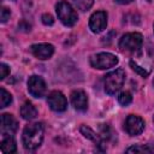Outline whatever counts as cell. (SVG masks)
<instances>
[{"mask_svg":"<svg viewBox=\"0 0 154 154\" xmlns=\"http://www.w3.org/2000/svg\"><path fill=\"white\" fill-rule=\"evenodd\" d=\"M31 53L40 60L49 59L54 53V46L51 43H35L30 47Z\"/></svg>","mask_w":154,"mask_h":154,"instance_id":"obj_10","label":"cell"},{"mask_svg":"<svg viewBox=\"0 0 154 154\" xmlns=\"http://www.w3.org/2000/svg\"><path fill=\"white\" fill-rule=\"evenodd\" d=\"M107 26V13L105 11H96L89 18V29L94 34L102 32Z\"/></svg>","mask_w":154,"mask_h":154,"instance_id":"obj_9","label":"cell"},{"mask_svg":"<svg viewBox=\"0 0 154 154\" xmlns=\"http://www.w3.org/2000/svg\"><path fill=\"white\" fill-rule=\"evenodd\" d=\"M47 90L46 87V82L43 81L42 77L37 76V75H32L29 77L28 79V91L31 94V96L36 97V99H41L42 96H45Z\"/></svg>","mask_w":154,"mask_h":154,"instance_id":"obj_6","label":"cell"},{"mask_svg":"<svg viewBox=\"0 0 154 154\" xmlns=\"http://www.w3.org/2000/svg\"><path fill=\"white\" fill-rule=\"evenodd\" d=\"M153 150L148 146H132L126 149V153H152Z\"/></svg>","mask_w":154,"mask_h":154,"instance_id":"obj_20","label":"cell"},{"mask_svg":"<svg viewBox=\"0 0 154 154\" xmlns=\"http://www.w3.org/2000/svg\"><path fill=\"white\" fill-rule=\"evenodd\" d=\"M118 63H119L118 57L108 52L96 53L90 57V65L97 70H107L114 67Z\"/></svg>","mask_w":154,"mask_h":154,"instance_id":"obj_5","label":"cell"},{"mask_svg":"<svg viewBox=\"0 0 154 154\" xmlns=\"http://www.w3.org/2000/svg\"><path fill=\"white\" fill-rule=\"evenodd\" d=\"M71 102L79 112H84L88 108V96L83 90H73L71 93Z\"/></svg>","mask_w":154,"mask_h":154,"instance_id":"obj_12","label":"cell"},{"mask_svg":"<svg viewBox=\"0 0 154 154\" xmlns=\"http://www.w3.org/2000/svg\"><path fill=\"white\" fill-rule=\"evenodd\" d=\"M153 122H154V117H153Z\"/></svg>","mask_w":154,"mask_h":154,"instance_id":"obj_26","label":"cell"},{"mask_svg":"<svg viewBox=\"0 0 154 154\" xmlns=\"http://www.w3.org/2000/svg\"><path fill=\"white\" fill-rule=\"evenodd\" d=\"M41 19H42V23L45 25H53L54 24V18L51 13H43Z\"/></svg>","mask_w":154,"mask_h":154,"instance_id":"obj_22","label":"cell"},{"mask_svg":"<svg viewBox=\"0 0 154 154\" xmlns=\"http://www.w3.org/2000/svg\"><path fill=\"white\" fill-rule=\"evenodd\" d=\"M55 11L59 20L65 25V26H73L77 23L78 16L73 7L66 1V0H60L55 5Z\"/></svg>","mask_w":154,"mask_h":154,"instance_id":"obj_3","label":"cell"},{"mask_svg":"<svg viewBox=\"0 0 154 154\" xmlns=\"http://www.w3.org/2000/svg\"><path fill=\"white\" fill-rule=\"evenodd\" d=\"M11 102H12V95H11L5 88H1V101H0V107H1V108H5V107H7Z\"/></svg>","mask_w":154,"mask_h":154,"instance_id":"obj_18","label":"cell"},{"mask_svg":"<svg viewBox=\"0 0 154 154\" xmlns=\"http://www.w3.org/2000/svg\"><path fill=\"white\" fill-rule=\"evenodd\" d=\"M125 81V72L123 69H116L107 73L103 79V88L108 95H116L123 87Z\"/></svg>","mask_w":154,"mask_h":154,"instance_id":"obj_2","label":"cell"},{"mask_svg":"<svg viewBox=\"0 0 154 154\" xmlns=\"http://www.w3.org/2000/svg\"><path fill=\"white\" fill-rule=\"evenodd\" d=\"M124 129L130 136H138L144 130V120L140 116L130 114L125 119Z\"/></svg>","mask_w":154,"mask_h":154,"instance_id":"obj_8","label":"cell"},{"mask_svg":"<svg viewBox=\"0 0 154 154\" xmlns=\"http://www.w3.org/2000/svg\"><path fill=\"white\" fill-rule=\"evenodd\" d=\"M153 84H154V79H153Z\"/></svg>","mask_w":154,"mask_h":154,"instance_id":"obj_25","label":"cell"},{"mask_svg":"<svg viewBox=\"0 0 154 154\" xmlns=\"http://www.w3.org/2000/svg\"><path fill=\"white\" fill-rule=\"evenodd\" d=\"M0 148L2 153H14L17 150V144L14 138L11 135L7 136H2L1 143H0Z\"/></svg>","mask_w":154,"mask_h":154,"instance_id":"obj_15","label":"cell"},{"mask_svg":"<svg viewBox=\"0 0 154 154\" xmlns=\"http://www.w3.org/2000/svg\"><path fill=\"white\" fill-rule=\"evenodd\" d=\"M118 102L122 105V106H128L132 102V95L131 93L129 91H122L118 96Z\"/></svg>","mask_w":154,"mask_h":154,"instance_id":"obj_19","label":"cell"},{"mask_svg":"<svg viewBox=\"0 0 154 154\" xmlns=\"http://www.w3.org/2000/svg\"><path fill=\"white\" fill-rule=\"evenodd\" d=\"M114 1L118 2V4H122V5H128V4L132 2L134 0H114Z\"/></svg>","mask_w":154,"mask_h":154,"instance_id":"obj_24","label":"cell"},{"mask_svg":"<svg viewBox=\"0 0 154 154\" xmlns=\"http://www.w3.org/2000/svg\"><path fill=\"white\" fill-rule=\"evenodd\" d=\"M10 14H11L10 10H8L7 7H5V6H2V7H1V11H0V19H1V23H6L7 19H10Z\"/></svg>","mask_w":154,"mask_h":154,"instance_id":"obj_21","label":"cell"},{"mask_svg":"<svg viewBox=\"0 0 154 154\" xmlns=\"http://www.w3.org/2000/svg\"><path fill=\"white\" fill-rule=\"evenodd\" d=\"M143 43V37L140 32H128L122 36L119 40V49L123 52H131V53H140Z\"/></svg>","mask_w":154,"mask_h":154,"instance_id":"obj_4","label":"cell"},{"mask_svg":"<svg viewBox=\"0 0 154 154\" xmlns=\"http://www.w3.org/2000/svg\"><path fill=\"white\" fill-rule=\"evenodd\" d=\"M18 129V123L16 120V118L12 114L8 113H4L1 114V135L2 136H7V135H13Z\"/></svg>","mask_w":154,"mask_h":154,"instance_id":"obj_11","label":"cell"},{"mask_svg":"<svg viewBox=\"0 0 154 154\" xmlns=\"http://www.w3.org/2000/svg\"><path fill=\"white\" fill-rule=\"evenodd\" d=\"M20 116L25 120H32V119H35L37 117V109L31 102L26 101L20 107Z\"/></svg>","mask_w":154,"mask_h":154,"instance_id":"obj_13","label":"cell"},{"mask_svg":"<svg viewBox=\"0 0 154 154\" xmlns=\"http://www.w3.org/2000/svg\"><path fill=\"white\" fill-rule=\"evenodd\" d=\"M8 75H10V66H7L6 64L1 63L0 64V78L1 79H5Z\"/></svg>","mask_w":154,"mask_h":154,"instance_id":"obj_23","label":"cell"},{"mask_svg":"<svg viewBox=\"0 0 154 154\" xmlns=\"http://www.w3.org/2000/svg\"><path fill=\"white\" fill-rule=\"evenodd\" d=\"M47 102L51 109L55 112H64L67 108V99L59 90H53L47 96Z\"/></svg>","mask_w":154,"mask_h":154,"instance_id":"obj_7","label":"cell"},{"mask_svg":"<svg viewBox=\"0 0 154 154\" xmlns=\"http://www.w3.org/2000/svg\"><path fill=\"white\" fill-rule=\"evenodd\" d=\"M72 1H73L75 6L78 10L83 11V12L88 11L93 6V4H94V0H72Z\"/></svg>","mask_w":154,"mask_h":154,"instance_id":"obj_17","label":"cell"},{"mask_svg":"<svg viewBox=\"0 0 154 154\" xmlns=\"http://www.w3.org/2000/svg\"><path fill=\"white\" fill-rule=\"evenodd\" d=\"M130 66H131V69H132L136 73H138V75L142 76V77L149 76V73H150V71H152V67H150V66H143V65L138 64V63H137L136 60H134V59L130 60Z\"/></svg>","mask_w":154,"mask_h":154,"instance_id":"obj_16","label":"cell"},{"mask_svg":"<svg viewBox=\"0 0 154 154\" xmlns=\"http://www.w3.org/2000/svg\"><path fill=\"white\" fill-rule=\"evenodd\" d=\"M43 134H45V128L42 123H32L26 125L22 135L24 148L30 152L36 150L43 141Z\"/></svg>","mask_w":154,"mask_h":154,"instance_id":"obj_1","label":"cell"},{"mask_svg":"<svg viewBox=\"0 0 154 154\" xmlns=\"http://www.w3.org/2000/svg\"><path fill=\"white\" fill-rule=\"evenodd\" d=\"M79 131H81V134H82L85 138L93 141V142L96 143L97 146H101V144H102V138H101V136L97 135L91 128H89V126H87V125H82V126L79 128Z\"/></svg>","mask_w":154,"mask_h":154,"instance_id":"obj_14","label":"cell"}]
</instances>
